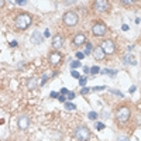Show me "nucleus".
Instances as JSON below:
<instances>
[{"instance_id":"nucleus-1","label":"nucleus","mask_w":141,"mask_h":141,"mask_svg":"<svg viewBox=\"0 0 141 141\" xmlns=\"http://www.w3.org/2000/svg\"><path fill=\"white\" fill-rule=\"evenodd\" d=\"M31 21H33V18H31L30 14H20L16 18V27L18 30H26V28H28Z\"/></svg>"},{"instance_id":"nucleus-2","label":"nucleus","mask_w":141,"mask_h":141,"mask_svg":"<svg viewBox=\"0 0 141 141\" xmlns=\"http://www.w3.org/2000/svg\"><path fill=\"white\" fill-rule=\"evenodd\" d=\"M130 116H131V111H130V109H128L127 106H121L119 110H117V113H116V117H117V120H119L120 123L128 121Z\"/></svg>"},{"instance_id":"nucleus-3","label":"nucleus","mask_w":141,"mask_h":141,"mask_svg":"<svg viewBox=\"0 0 141 141\" xmlns=\"http://www.w3.org/2000/svg\"><path fill=\"white\" fill-rule=\"evenodd\" d=\"M78 21H79V17H78V14L73 13V11H68V13L64 14V23H65L68 27L76 26Z\"/></svg>"},{"instance_id":"nucleus-4","label":"nucleus","mask_w":141,"mask_h":141,"mask_svg":"<svg viewBox=\"0 0 141 141\" xmlns=\"http://www.w3.org/2000/svg\"><path fill=\"white\" fill-rule=\"evenodd\" d=\"M75 138L79 141H88L90 138V133L86 127H78L75 130Z\"/></svg>"},{"instance_id":"nucleus-5","label":"nucleus","mask_w":141,"mask_h":141,"mask_svg":"<svg viewBox=\"0 0 141 141\" xmlns=\"http://www.w3.org/2000/svg\"><path fill=\"white\" fill-rule=\"evenodd\" d=\"M100 47H102V49L105 51V54H107V55H111V54H114V51H116L114 42L111 40H105L102 42Z\"/></svg>"},{"instance_id":"nucleus-6","label":"nucleus","mask_w":141,"mask_h":141,"mask_svg":"<svg viewBox=\"0 0 141 141\" xmlns=\"http://www.w3.org/2000/svg\"><path fill=\"white\" fill-rule=\"evenodd\" d=\"M106 31H107V28H106V26L105 24H102V23H96V24H93L92 26V33H93V35H96V37L105 35Z\"/></svg>"},{"instance_id":"nucleus-7","label":"nucleus","mask_w":141,"mask_h":141,"mask_svg":"<svg viewBox=\"0 0 141 141\" xmlns=\"http://www.w3.org/2000/svg\"><path fill=\"white\" fill-rule=\"evenodd\" d=\"M93 7L96 11H107L109 10V1L106 0H96L93 3Z\"/></svg>"},{"instance_id":"nucleus-8","label":"nucleus","mask_w":141,"mask_h":141,"mask_svg":"<svg viewBox=\"0 0 141 141\" xmlns=\"http://www.w3.org/2000/svg\"><path fill=\"white\" fill-rule=\"evenodd\" d=\"M17 126L20 127V130H27L28 126H30V119H28L27 116H21V117L17 120Z\"/></svg>"},{"instance_id":"nucleus-9","label":"nucleus","mask_w":141,"mask_h":141,"mask_svg":"<svg viewBox=\"0 0 141 141\" xmlns=\"http://www.w3.org/2000/svg\"><path fill=\"white\" fill-rule=\"evenodd\" d=\"M30 40H31V42H33V44H41V42H42V40H44V35H42L40 31L37 30V31H34V33L31 34Z\"/></svg>"},{"instance_id":"nucleus-10","label":"nucleus","mask_w":141,"mask_h":141,"mask_svg":"<svg viewBox=\"0 0 141 141\" xmlns=\"http://www.w3.org/2000/svg\"><path fill=\"white\" fill-rule=\"evenodd\" d=\"M93 57L96 61H102V59H105L106 54L105 51L102 49V47H96V48H93Z\"/></svg>"},{"instance_id":"nucleus-11","label":"nucleus","mask_w":141,"mask_h":141,"mask_svg":"<svg viewBox=\"0 0 141 141\" xmlns=\"http://www.w3.org/2000/svg\"><path fill=\"white\" fill-rule=\"evenodd\" d=\"M61 59H62V57L58 51H54V52H51V55H49V62H51L52 65H58V64L61 62Z\"/></svg>"},{"instance_id":"nucleus-12","label":"nucleus","mask_w":141,"mask_h":141,"mask_svg":"<svg viewBox=\"0 0 141 141\" xmlns=\"http://www.w3.org/2000/svg\"><path fill=\"white\" fill-rule=\"evenodd\" d=\"M62 45H64V40H62V37L61 35H55L54 37V40H52V47L54 49H61L62 48Z\"/></svg>"},{"instance_id":"nucleus-13","label":"nucleus","mask_w":141,"mask_h":141,"mask_svg":"<svg viewBox=\"0 0 141 141\" xmlns=\"http://www.w3.org/2000/svg\"><path fill=\"white\" fill-rule=\"evenodd\" d=\"M85 42H86V37H85V34H76L75 37H73V45H76V47L83 45Z\"/></svg>"},{"instance_id":"nucleus-14","label":"nucleus","mask_w":141,"mask_h":141,"mask_svg":"<svg viewBox=\"0 0 141 141\" xmlns=\"http://www.w3.org/2000/svg\"><path fill=\"white\" fill-rule=\"evenodd\" d=\"M55 73H57V72H45V73H42V76H41V82H40V86H44L49 78L55 76Z\"/></svg>"},{"instance_id":"nucleus-15","label":"nucleus","mask_w":141,"mask_h":141,"mask_svg":"<svg viewBox=\"0 0 141 141\" xmlns=\"http://www.w3.org/2000/svg\"><path fill=\"white\" fill-rule=\"evenodd\" d=\"M27 89H30V90H33V89H35L37 86H38V80H37V78H30V79L27 80Z\"/></svg>"},{"instance_id":"nucleus-16","label":"nucleus","mask_w":141,"mask_h":141,"mask_svg":"<svg viewBox=\"0 0 141 141\" xmlns=\"http://www.w3.org/2000/svg\"><path fill=\"white\" fill-rule=\"evenodd\" d=\"M100 73H103V75H109V76H111V78H114L116 76V73H117V70L116 69H102L100 70Z\"/></svg>"},{"instance_id":"nucleus-17","label":"nucleus","mask_w":141,"mask_h":141,"mask_svg":"<svg viewBox=\"0 0 141 141\" xmlns=\"http://www.w3.org/2000/svg\"><path fill=\"white\" fill-rule=\"evenodd\" d=\"M124 64H131V65H136L137 61H136V59H133L130 54H127V55L124 57Z\"/></svg>"},{"instance_id":"nucleus-18","label":"nucleus","mask_w":141,"mask_h":141,"mask_svg":"<svg viewBox=\"0 0 141 141\" xmlns=\"http://www.w3.org/2000/svg\"><path fill=\"white\" fill-rule=\"evenodd\" d=\"M93 51V45L90 42H86V48H85V55H89V54Z\"/></svg>"},{"instance_id":"nucleus-19","label":"nucleus","mask_w":141,"mask_h":141,"mask_svg":"<svg viewBox=\"0 0 141 141\" xmlns=\"http://www.w3.org/2000/svg\"><path fill=\"white\" fill-rule=\"evenodd\" d=\"M65 109H66V110H75L76 106L73 105V103H70V102H66V103H65Z\"/></svg>"},{"instance_id":"nucleus-20","label":"nucleus","mask_w":141,"mask_h":141,"mask_svg":"<svg viewBox=\"0 0 141 141\" xmlns=\"http://www.w3.org/2000/svg\"><path fill=\"white\" fill-rule=\"evenodd\" d=\"M109 92L113 93V95H117L119 97H124V95H123L121 92H120V90H116V89H109Z\"/></svg>"},{"instance_id":"nucleus-21","label":"nucleus","mask_w":141,"mask_h":141,"mask_svg":"<svg viewBox=\"0 0 141 141\" xmlns=\"http://www.w3.org/2000/svg\"><path fill=\"white\" fill-rule=\"evenodd\" d=\"M86 82H88V79H86V76H80V79H79V85L82 86V88H85V85H86Z\"/></svg>"},{"instance_id":"nucleus-22","label":"nucleus","mask_w":141,"mask_h":141,"mask_svg":"<svg viewBox=\"0 0 141 141\" xmlns=\"http://www.w3.org/2000/svg\"><path fill=\"white\" fill-rule=\"evenodd\" d=\"M88 117H89L90 120H96V119H97V113H96V111H89Z\"/></svg>"},{"instance_id":"nucleus-23","label":"nucleus","mask_w":141,"mask_h":141,"mask_svg":"<svg viewBox=\"0 0 141 141\" xmlns=\"http://www.w3.org/2000/svg\"><path fill=\"white\" fill-rule=\"evenodd\" d=\"M99 72H100V68H99V66H92V68H90V73H93V75H96Z\"/></svg>"},{"instance_id":"nucleus-24","label":"nucleus","mask_w":141,"mask_h":141,"mask_svg":"<svg viewBox=\"0 0 141 141\" xmlns=\"http://www.w3.org/2000/svg\"><path fill=\"white\" fill-rule=\"evenodd\" d=\"M79 66H80V62H79V61L70 62V68H72V69H75V68H79Z\"/></svg>"},{"instance_id":"nucleus-25","label":"nucleus","mask_w":141,"mask_h":141,"mask_svg":"<svg viewBox=\"0 0 141 141\" xmlns=\"http://www.w3.org/2000/svg\"><path fill=\"white\" fill-rule=\"evenodd\" d=\"M95 127H96L97 130H103V128H105V124L100 123V121H96V123H95Z\"/></svg>"},{"instance_id":"nucleus-26","label":"nucleus","mask_w":141,"mask_h":141,"mask_svg":"<svg viewBox=\"0 0 141 141\" xmlns=\"http://www.w3.org/2000/svg\"><path fill=\"white\" fill-rule=\"evenodd\" d=\"M70 75H72V78H76V79H80L79 72H76L75 69H72V72H70Z\"/></svg>"},{"instance_id":"nucleus-27","label":"nucleus","mask_w":141,"mask_h":141,"mask_svg":"<svg viewBox=\"0 0 141 141\" xmlns=\"http://www.w3.org/2000/svg\"><path fill=\"white\" fill-rule=\"evenodd\" d=\"M89 92H90V89H89V88H86V86L80 89V95H88Z\"/></svg>"},{"instance_id":"nucleus-28","label":"nucleus","mask_w":141,"mask_h":141,"mask_svg":"<svg viewBox=\"0 0 141 141\" xmlns=\"http://www.w3.org/2000/svg\"><path fill=\"white\" fill-rule=\"evenodd\" d=\"M117 141H130V138H128V137H126V136H119Z\"/></svg>"},{"instance_id":"nucleus-29","label":"nucleus","mask_w":141,"mask_h":141,"mask_svg":"<svg viewBox=\"0 0 141 141\" xmlns=\"http://www.w3.org/2000/svg\"><path fill=\"white\" fill-rule=\"evenodd\" d=\"M85 57H86L85 52H76V58H78V59H83Z\"/></svg>"},{"instance_id":"nucleus-30","label":"nucleus","mask_w":141,"mask_h":141,"mask_svg":"<svg viewBox=\"0 0 141 141\" xmlns=\"http://www.w3.org/2000/svg\"><path fill=\"white\" fill-rule=\"evenodd\" d=\"M27 3H28L27 0H17V1H16V4H20V6H24V4H27Z\"/></svg>"},{"instance_id":"nucleus-31","label":"nucleus","mask_w":141,"mask_h":141,"mask_svg":"<svg viewBox=\"0 0 141 141\" xmlns=\"http://www.w3.org/2000/svg\"><path fill=\"white\" fill-rule=\"evenodd\" d=\"M66 96H68V99H69V100H72V99L75 97V92H68V95H66Z\"/></svg>"},{"instance_id":"nucleus-32","label":"nucleus","mask_w":141,"mask_h":141,"mask_svg":"<svg viewBox=\"0 0 141 141\" xmlns=\"http://www.w3.org/2000/svg\"><path fill=\"white\" fill-rule=\"evenodd\" d=\"M103 89H106V86H95L92 90H95V92H96V90H103Z\"/></svg>"},{"instance_id":"nucleus-33","label":"nucleus","mask_w":141,"mask_h":141,"mask_svg":"<svg viewBox=\"0 0 141 141\" xmlns=\"http://www.w3.org/2000/svg\"><path fill=\"white\" fill-rule=\"evenodd\" d=\"M58 100L61 102V103H66V97H65V96H62V95H61V96L58 97Z\"/></svg>"},{"instance_id":"nucleus-34","label":"nucleus","mask_w":141,"mask_h":141,"mask_svg":"<svg viewBox=\"0 0 141 141\" xmlns=\"http://www.w3.org/2000/svg\"><path fill=\"white\" fill-rule=\"evenodd\" d=\"M68 92H69V90H68L66 88H62L61 89V95H68Z\"/></svg>"},{"instance_id":"nucleus-35","label":"nucleus","mask_w":141,"mask_h":141,"mask_svg":"<svg viewBox=\"0 0 141 141\" xmlns=\"http://www.w3.org/2000/svg\"><path fill=\"white\" fill-rule=\"evenodd\" d=\"M49 96L52 97V99H57V97H59V96H58V93H57V92H51V95H49Z\"/></svg>"},{"instance_id":"nucleus-36","label":"nucleus","mask_w":141,"mask_h":141,"mask_svg":"<svg viewBox=\"0 0 141 141\" xmlns=\"http://www.w3.org/2000/svg\"><path fill=\"white\" fill-rule=\"evenodd\" d=\"M121 3H123V4H131L133 1H131V0H123Z\"/></svg>"},{"instance_id":"nucleus-37","label":"nucleus","mask_w":141,"mask_h":141,"mask_svg":"<svg viewBox=\"0 0 141 141\" xmlns=\"http://www.w3.org/2000/svg\"><path fill=\"white\" fill-rule=\"evenodd\" d=\"M121 30H123V31H128V26H127V24H123Z\"/></svg>"},{"instance_id":"nucleus-38","label":"nucleus","mask_w":141,"mask_h":141,"mask_svg":"<svg viewBox=\"0 0 141 141\" xmlns=\"http://www.w3.org/2000/svg\"><path fill=\"white\" fill-rule=\"evenodd\" d=\"M83 72H85V73H89V72H90V68L85 66V68H83Z\"/></svg>"},{"instance_id":"nucleus-39","label":"nucleus","mask_w":141,"mask_h":141,"mask_svg":"<svg viewBox=\"0 0 141 141\" xmlns=\"http://www.w3.org/2000/svg\"><path fill=\"white\" fill-rule=\"evenodd\" d=\"M10 47H17V41H11V42H10Z\"/></svg>"},{"instance_id":"nucleus-40","label":"nucleus","mask_w":141,"mask_h":141,"mask_svg":"<svg viewBox=\"0 0 141 141\" xmlns=\"http://www.w3.org/2000/svg\"><path fill=\"white\" fill-rule=\"evenodd\" d=\"M49 35H51L49 34V30H45L44 31V37H49Z\"/></svg>"},{"instance_id":"nucleus-41","label":"nucleus","mask_w":141,"mask_h":141,"mask_svg":"<svg viewBox=\"0 0 141 141\" xmlns=\"http://www.w3.org/2000/svg\"><path fill=\"white\" fill-rule=\"evenodd\" d=\"M130 92H136V86H131V88H130Z\"/></svg>"}]
</instances>
